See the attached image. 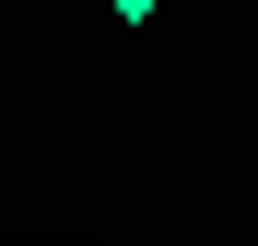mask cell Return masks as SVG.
I'll return each instance as SVG.
<instances>
[{"mask_svg":"<svg viewBox=\"0 0 258 246\" xmlns=\"http://www.w3.org/2000/svg\"><path fill=\"white\" fill-rule=\"evenodd\" d=\"M106 12H129V24H141V12H164V0H106Z\"/></svg>","mask_w":258,"mask_h":246,"instance_id":"1","label":"cell"}]
</instances>
